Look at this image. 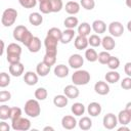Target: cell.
I'll return each instance as SVG.
<instances>
[{
  "label": "cell",
  "mask_w": 131,
  "mask_h": 131,
  "mask_svg": "<svg viewBox=\"0 0 131 131\" xmlns=\"http://www.w3.org/2000/svg\"><path fill=\"white\" fill-rule=\"evenodd\" d=\"M102 123H103V126H104L105 129L112 130V129H114V128L117 126V124H118L119 122H118V118H117L114 114L108 113V114H106V115L103 117Z\"/></svg>",
  "instance_id": "8992f818"
},
{
  "label": "cell",
  "mask_w": 131,
  "mask_h": 131,
  "mask_svg": "<svg viewBox=\"0 0 131 131\" xmlns=\"http://www.w3.org/2000/svg\"><path fill=\"white\" fill-rule=\"evenodd\" d=\"M130 129L128 128V127H126L125 125H122V127H120V128H118V131H129Z\"/></svg>",
  "instance_id": "11a10c76"
},
{
  "label": "cell",
  "mask_w": 131,
  "mask_h": 131,
  "mask_svg": "<svg viewBox=\"0 0 131 131\" xmlns=\"http://www.w3.org/2000/svg\"><path fill=\"white\" fill-rule=\"evenodd\" d=\"M108 33L113 37H121L124 33V27L120 21H112L108 25Z\"/></svg>",
  "instance_id": "5b68a950"
},
{
  "label": "cell",
  "mask_w": 131,
  "mask_h": 131,
  "mask_svg": "<svg viewBox=\"0 0 131 131\" xmlns=\"http://www.w3.org/2000/svg\"><path fill=\"white\" fill-rule=\"evenodd\" d=\"M57 43H58V40L49 35H47L44 40V45L46 49H57Z\"/></svg>",
  "instance_id": "83f0119b"
},
{
  "label": "cell",
  "mask_w": 131,
  "mask_h": 131,
  "mask_svg": "<svg viewBox=\"0 0 131 131\" xmlns=\"http://www.w3.org/2000/svg\"><path fill=\"white\" fill-rule=\"evenodd\" d=\"M33 38H34V36H33L32 33L28 30V31L25 33V35H24V37H23V39H21V43H23L25 46L28 47V45L31 43V41L33 40Z\"/></svg>",
  "instance_id": "bcb514c9"
},
{
  "label": "cell",
  "mask_w": 131,
  "mask_h": 131,
  "mask_svg": "<svg viewBox=\"0 0 131 131\" xmlns=\"http://www.w3.org/2000/svg\"><path fill=\"white\" fill-rule=\"evenodd\" d=\"M11 127L15 131H18V130H20V131H27V130H29L31 128V122H30L29 119L21 118L20 117L17 120L11 122Z\"/></svg>",
  "instance_id": "277c9868"
},
{
  "label": "cell",
  "mask_w": 131,
  "mask_h": 131,
  "mask_svg": "<svg viewBox=\"0 0 131 131\" xmlns=\"http://www.w3.org/2000/svg\"><path fill=\"white\" fill-rule=\"evenodd\" d=\"M124 71L128 77H131V62H126L125 67H124Z\"/></svg>",
  "instance_id": "816d5d0a"
},
{
  "label": "cell",
  "mask_w": 131,
  "mask_h": 131,
  "mask_svg": "<svg viewBox=\"0 0 131 131\" xmlns=\"http://www.w3.org/2000/svg\"><path fill=\"white\" fill-rule=\"evenodd\" d=\"M29 21L31 25L35 26V27H38L42 24L43 21V16L39 13V12H33L29 15Z\"/></svg>",
  "instance_id": "cb8c5ba5"
},
{
  "label": "cell",
  "mask_w": 131,
  "mask_h": 131,
  "mask_svg": "<svg viewBox=\"0 0 131 131\" xmlns=\"http://www.w3.org/2000/svg\"><path fill=\"white\" fill-rule=\"evenodd\" d=\"M121 87L125 90H129L131 89V78L130 77H126L122 80L121 82Z\"/></svg>",
  "instance_id": "681fc988"
},
{
  "label": "cell",
  "mask_w": 131,
  "mask_h": 131,
  "mask_svg": "<svg viewBox=\"0 0 131 131\" xmlns=\"http://www.w3.org/2000/svg\"><path fill=\"white\" fill-rule=\"evenodd\" d=\"M20 117H21V110H20L19 107H16V106L11 107V111H10V118H9V119L11 120V122L17 120V119L20 118Z\"/></svg>",
  "instance_id": "60d3db41"
},
{
  "label": "cell",
  "mask_w": 131,
  "mask_h": 131,
  "mask_svg": "<svg viewBox=\"0 0 131 131\" xmlns=\"http://www.w3.org/2000/svg\"><path fill=\"white\" fill-rule=\"evenodd\" d=\"M38 1H39V2H41V1H44V0H38Z\"/></svg>",
  "instance_id": "94428289"
},
{
  "label": "cell",
  "mask_w": 131,
  "mask_h": 131,
  "mask_svg": "<svg viewBox=\"0 0 131 131\" xmlns=\"http://www.w3.org/2000/svg\"><path fill=\"white\" fill-rule=\"evenodd\" d=\"M16 17H17V11L14 8H7L2 13L1 23L4 27H10L15 23Z\"/></svg>",
  "instance_id": "3957f363"
},
{
  "label": "cell",
  "mask_w": 131,
  "mask_h": 131,
  "mask_svg": "<svg viewBox=\"0 0 131 131\" xmlns=\"http://www.w3.org/2000/svg\"><path fill=\"white\" fill-rule=\"evenodd\" d=\"M63 93L66 96H68L70 99H75L79 96V89L76 87V85H68L63 89Z\"/></svg>",
  "instance_id": "7c38bea8"
},
{
  "label": "cell",
  "mask_w": 131,
  "mask_h": 131,
  "mask_svg": "<svg viewBox=\"0 0 131 131\" xmlns=\"http://www.w3.org/2000/svg\"><path fill=\"white\" fill-rule=\"evenodd\" d=\"M127 30H128L129 32H131V20H129L128 24H127Z\"/></svg>",
  "instance_id": "9f6ffc18"
},
{
  "label": "cell",
  "mask_w": 131,
  "mask_h": 131,
  "mask_svg": "<svg viewBox=\"0 0 131 131\" xmlns=\"http://www.w3.org/2000/svg\"><path fill=\"white\" fill-rule=\"evenodd\" d=\"M9 129H10L9 125H8L7 123H5L4 120H3V121L0 123V130H1V131H9Z\"/></svg>",
  "instance_id": "f5cc1de1"
},
{
  "label": "cell",
  "mask_w": 131,
  "mask_h": 131,
  "mask_svg": "<svg viewBox=\"0 0 131 131\" xmlns=\"http://www.w3.org/2000/svg\"><path fill=\"white\" fill-rule=\"evenodd\" d=\"M25 113L31 118H37L41 113V107L38 99H29L25 103Z\"/></svg>",
  "instance_id": "7a4b0ae2"
},
{
  "label": "cell",
  "mask_w": 131,
  "mask_h": 131,
  "mask_svg": "<svg viewBox=\"0 0 131 131\" xmlns=\"http://www.w3.org/2000/svg\"><path fill=\"white\" fill-rule=\"evenodd\" d=\"M61 126L67 130H72L77 126V121L73 116H64L61 119Z\"/></svg>",
  "instance_id": "9c48e42d"
},
{
  "label": "cell",
  "mask_w": 131,
  "mask_h": 131,
  "mask_svg": "<svg viewBox=\"0 0 131 131\" xmlns=\"http://www.w3.org/2000/svg\"><path fill=\"white\" fill-rule=\"evenodd\" d=\"M72 81L76 86L86 85L90 82V74L85 70H77L72 75Z\"/></svg>",
  "instance_id": "6da1fadb"
},
{
  "label": "cell",
  "mask_w": 131,
  "mask_h": 131,
  "mask_svg": "<svg viewBox=\"0 0 131 131\" xmlns=\"http://www.w3.org/2000/svg\"><path fill=\"white\" fill-rule=\"evenodd\" d=\"M75 36V31L74 29H66L62 34H61V38H60V42L62 44H68L72 41V39Z\"/></svg>",
  "instance_id": "ac0fdd59"
},
{
  "label": "cell",
  "mask_w": 131,
  "mask_h": 131,
  "mask_svg": "<svg viewBox=\"0 0 131 131\" xmlns=\"http://www.w3.org/2000/svg\"><path fill=\"white\" fill-rule=\"evenodd\" d=\"M71 111L72 113L75 115V116H82L84 113H85V106L83 103L81 102H75L72 107H71Z\"/></svg>",
  "instance_id": "f1b7e54d"
},
{
  "label": "cell",
  "mask_w": 131,
  "mask_h": 131,
  "mask_svg": "<svg viewBox=\"0 0 131 131\" xmlns=\"http://www.w3.org/2000/svg\"><path fill=\"white\" fill-rule=\"evenodd\" d=\"M28 49L30 52H33V53L38 52L41 49V40L38 37H34L31 43L28 45Z\"/></svg>",
  "instance_id": "d4e9b609"
},
{
  "label": "cell",
  "mask_w": 131,
  "mask_h": 131,
  "mask_svg": "<svg viewBox=\"0 0 131 131\" xmlns=\"http://www.w3.org/2000/svg\"><path fill=\"white\" fill-rule=\"evenodd\" d=\"M105 80L107 83H111V84H115L117 83L119 80H120V74L118 72H116L115 70H111L110 72H107L104 76Z\"/></svg>",
  "instance_id": "603a6c76"
},
{
  "label": "cell",
  "mask_w": 131,
  "mask_h": 131,
  "mask_svg": "<svg viewBox=\"0 0 131 131\" xmlns=\"http://www.w3.org/2000/svg\"><path fill=\"white\" fill-rule=\"evenodd\" d=\"M39 9L42 13L44 14H48L51 12V4H50V0H44L39 2Z\"/></svg>",
  "instance_id": "836d02e7"
},
{
  "label": "cell",
  "mask_w": 131,
  "mask_h": 131,
  "mask_svg": "<svg viewBox=\"0 0 131 131\" xmlns=\"http://www.w3.org/2000/svg\"><path fill=\"white\" fill-rule=\"evenodd\" d=\"M54 75L58 78H64L69 75V68L64 64H57L54 68Z\"/></svg>",
  "instance_id": "44dd1931"
},
{
  "label": "cell",
  "mask_w": 131,
  "mask_h": 131,
  "mask_svg": "<svg viewBox=\"0 0 131 131\" xmlns=\"http://www.w3.org/2000/svg\"><path fill=\"white\" fill-rule=\"evenodd\" d=\"M10 83V77L8 74H6L5 72H2L0 74V87L4 88L6 86H8Z\"/></svg>",
  "instance_id": "ab89813d"
},
{
  "label": "cell",
  "mask_w": 131,
  "mask_h": 131,
  "mask_svg": "<svg viewBox=\"0 0 131 131\" xmlns=\"http://www.w3.org/2000/svg\"><path fill=\"white\" fill-rule=\"evenodd\" d=\"M24 81H25V83H26L27 85H29V86L36 85V84L38 83V76H37L36 73L29 71V72H27V73L25 74V76H24Z\"/></svg>",
  "instance_id": "2e32d148"
},
{
  "label": "cell",
  "mask_w": 131,
  "mask_h": 131,
  "mask_svg": "<svg viewBox=\"0 0 131 131\" xmlns=\"http://www.w3.org/2000/svg\"><path fill=\"white\" fill-rule=\"evenodd\" d=\"M50 68H51V67L47 66L44 61H42V62H39V63L37 64V67H36V72H37V74H38L39 76L45 77V76H47V75L49 74Z\"/></svg>",
  "instance_id": "ffe728a7"
},
{
  "label": "cell",
  "mask_w": 131,
  "mask_h": 131,
  "mask_svg": "<svg viewBox=\"0 0 131 131\" xmlns=\"http://www.w3.org/2000/svg\"><path fill=\"white\" fill-rule=\"evenodd\" d=\"M43 61H44L47 66L51 67V66H53V64L56 62V56H54V55H49V54H46V53H45L44 58H43Z\"/></svg>",
  "instance_id": "7dc6e473"
},
{
  "label": "cell",
  "mask_w": 131,
  "mask_h": 131,
  "mask_svg": "<svg viewBox=\"0 0 131 131\" xmlns=\"http://www.w3.org/2000/svg\"><path fill=\"white\" fill-rule=\"evenodd\" d=\"M74 45H75L76 49H78V50H84V49H86L87 46L89 45V42H88V39H87L85 36L78 35V36L75 38Z\"/></svg>",
  "instance_id": "30bf717a"
},
{
  "label": "cell",
  "mask_w": 131,
  "mask_h": 131,
  "mask_svg": "<svg viewBox=\"0 0 131 131\" xmlns=\"http://www.w3.org/2000/svg\"><path fill=\"white\" fill-rule=\"evenodd\" d=\"M88 42H89V45L92 46V47H98L99 45H101V39L96 34L90 35V37L88 39Z\"/></svg>",
  "instance_id": "74e56055"
},
{
  "label": "cell",
  "mask_w": 131,
  "mask_h": 131,
  "mask_svg": "<svg viewBox=\"0 0 131 131\" xmlns=\"http://www.w3.org/2000/svg\"><path fill=\"white\" fill-rule=\"evenodd\" d=\"M18 2L24 8H27V9L34 8L37 4V0H18Z\"/></svg>",
  "instance_id": "f6af8a7d"
},
{
  "label": "cell",
  "mask_w": 131,
  "mask_h": 131,
  "mask_svg": "<svg viewBox=\"0 0 131 131\" xmlns=\"http://www.w3.org/2000/svg\"><path fill=\"white\" fill-rule=\"evenodd\" d=\"M64 9H66V11H67L69 14L74 15V14H77V13L80 11V4H79L77 1H75V0L69 1V2L66 4Z\"/></svg>",
  "instance_id": "5bb4252c"
},
{
  "label": "cell",
  "mask_w": 131,
  "mask_h": 131,
  "mask_svg": "<svg viewBox=\"0 0 131 131\" xmlns=\"http://www.w3.org/2000/svg\"><path fill=\"white\" fill-rule=\"evenodd\" d=\"M6 59L10 64L11 63H16V62L20 61V55H7Z\"/></svg>",
  "instance_id": "f907efd6"
},
{
  "label": "cell",
  "mask_w": 131,
  "mask_h": 131,
  "mask_svg": "<svg viewBox=\"0 0 131 131\" xmlns=\"http://www.w3.org/2000/svg\"><path fill=\"white\" fill-rule=\"evenodd\" d=\"M11 98V93L9 91L2 90L0 92V102H6Z\"/></svg>",
  "instance_id": "c3c4849f"
},
{
  "label": "cell",
  "mask_w": 131,
  "mask_h": 131,
  "mask_svg": "<svg viewBox=\"0 0 131 131\" xmlns=\"http://www.w3.org/2000/svg\"><path fill=\"white\" fill-rule=\"evenodd\" d=\"M84 63V58L82 57V55L80 54H72L69 58V64L71 68L73 69H76V70H79Z\"/></svg>",
  "instance_id": "52a82bcc"
},
{
  "label": "cell",
  "mask_w": 131,
  "mask_h": 131,
  "mask_svg": "<svg viewBox=\"0 0 131 131\" xmlns=\"http://www.w3.org/2000/svg\"><path fill=\"white\" fill-rule=\"evenodd\" d=\"M92 30L97 34H103L106 30V25L101 19H96L92 23Z\"/></svg>",
  "instance_id": "e0dca14e"
},
{
  "label": "cell",
  "mask_w": 131,
  "mask_h": 131,
  "mask_svg": "<svg viewBox=\"0 0 131 131\" xmlns=\"http://www.w3.org/2000/svg\"><path fill=\"white\" fill-rule=\"evenodd\" d=\"M126 5H127L129 8H131V0H126Z\"/></svg>",
  "instance_id": "680465c9"
},
{
  "label": "cell",
  "mask_w": 131,
  "mask_h": 131,
  "mask_svg": "<svg viewBox=\"0 0 131 131\" xmlns=\"http://www.w3.org/2000/svg\"><path fill=\"white\" fill-rule=\"evenodd\" d=\"M7 55H20L21 54V47L16 43H10L7 46Z\"/></svg>",
  "instance_id": "4316f807"
},
{
  "label": "cell",
  "mask_w": 131,
  "mask_h": 131,
  "mask_svg": "<svg viewBox=\"0 0 131 131\" xmlns=\"http://www.w3.org/2000/svg\"><path fill=\"white\" fill-rule=\"evenodd\" d=\"M101 45H102L103 49H105L106 51H111L115 48L116 42H115L113 36H105L101 39Z\"/></svg>",
  "instance_id": "9a60e30c"
},
{
  "label": "cell",
  "mask_w": 131,
  "mask_h": 131,
  "mask_svg": "<svg viewBox=\"0 0 131 131\" xmlns=\"http://www.w3.org/2000/svg\"><path fill=\"white\" fill-rule=\"evenodd\" d=\"M69 102V97L66 96V95H56L54 98H53V103L55 106L57 107H64Z\"/></svg>",
  "instance_id": "484cf974"
},
{
  "label": "cell",
  "mask_w": 131,
  "mask_h": 131,
  "mask_svg": "<svg viewBox=\"0 0 131 131\" xmlns=\"http://www.w3.org/2000/svg\"><path fill=\"white\" fill-rule=\"evenodd\" d=\"M94 90L99 95H106L110 92V86L104 81H98L94 85Z\"/></svg>",
  "instance_id": "ba28073f"
},
{
  "label": "cell",
  "mask_w": 131,
  "mask_h": 131,
  "mask_svg": "<svg viewBox=\"0 0 131 131\" xmlns=\"http://www.w3.org/2000/svg\"><path fill=\"white\" fill-rule=\"evenodd\" d=\"M28 31L27 27L25 26H16V28H14L13 30V38L14 40L16 41H20L21 42V39L25 35V33Z\"/></svg>",
  "instance_id": "7402d4cb"
},
{
  "label": "cell",
  "mask_w": 131,
  "mask_h": 131,
  "mask_svg": "<svg viewBox=\"0 0 131 131\" xmlns=\"http://www.w3.org/2000/svg\"><path fill=\"white\" fill-rule=\"evenodd\" d=\"M24 70H25V67H24V64L20 61L19 62H16V63H11L9 66V73L13 77H19V76H21V74L24 73Z\"/></svg>",
  "instance_id": "8fae6325"
},
{
  "label": "cell",
  "mask_w": 131,
  "mask_h": 131,
  "mask_svg": "<svg viewBox=\"0 0 131 131\" xmlns=\"http://www.w3.org/2000/svg\"><path fill=\"white\" fill-rule=\"evenodd\" d=\"M92 27H90V25L88 23H82L81 25H79L78 27V34L81 36H88L91 32Z\"/></svg>",
  "instance_id": "f546056e"
},
{
  "label": "cell",
  "mask_w": 131,
  "mask_h": 131,
  "mask_svg": "<svg viewBox=\"0 0 131 131\" xmlns=\"http://www.w3.org/2000/svg\"><path fill=\"white\" fill-rule=\"evenodd\" d=\"M1 44H2V49H1V52H0V54L2 55V54H3V51H4V42H3V41H1Z\"/></svg>",
  "instance_id": "91938a15"
},
{
  "label": "cell",
  "mask_w": 131,
  "mask_h": 131,
  "mask_svg": "<svg viewBox=\"0 0 131 131\" xmlns=\"http://www.w3.org/2000/svg\"><path fill=\"white\" fill-rule=\"evenodd\" d=\"M50 4H51V12H59L63 7L62 0H50Z\"/></svg>",
  "instance_id": "8d00e7d4"
},
{
  "label": "cell",
  "mask_w": 131,
  "mask_h": 131,
  "mask_svg": "<svg viewBox=\"0 0 131 131\" xmlns=\"http://www.w3.org/2000/svg\"><path fill=\"white\" fill-rule=\"evenodd\" d=\"M118 122L121 125H128L131 122V115L126 110L121 111L118 115Z\"/></svg>",
  "instance_id": "d6986e66"
},
{
  "label": "cell",
  "mask_w": 131,
  "mask_h": 131,
  "mask_svg": "<svg viewBox=\"0 0 131 131\" xmlns=\"http://www.w3.org/2000/svg\"><path fill=\"white\" fill-rule=\"evenodd\" d=\"M78 23H79V20L76 16H69L64 19L63 25L67 29H75L78 26Z\"/></svg>",
  "instance_id": "d6a6232c"
},
{
  "label": "cell",
  "mask_w": 131,
  "mask_h": 131,
  "mask_svg": "<svg viewBox=\"0 0 131 131\" xmlns=\"http://www.w3.org/2000/svg\"><path fill=\"white\" fill-rule=\"evenodd\" d=\"M79 127L82 130H89L92 127V121L89 117H82L79 121Z\"/></svg>",
  "instance_id": "4dcf8cb0"
},
{
  "label": "cell",
  "mask_w": 131,
  "mask_h": 131,
  "mask_svg": "<svg viewBox=\"0 0 131 131\" xmlns=\"http://www.w3.org/2000/svg\"><path fill=\"white\" fill-rule=\"evenodd\" d=\"M10 111H11V107H9L6 104H2L0 106V119L6 120V119L10 118Z\"/></svg>",
  "instance_id": "d590c367"
},
{
  "label": "cell",
  "mask_w": 131,
  "mask_h": 131,
  "mask_svg": "<svg viewBox=\"0 0 131 131\" xmlns=\"http://www.w3.org/2000/svg\"><path fill=\"white\" fill-rule=\"evenodd\" d=\"M47 95H48V92L43 87H39L35 90V97L38 100H45L47 98Z\"/></svg>",
  "instance_id": "e575fe53"
},
{
  "label": "cell",
  "mask_w": 131,
  "mask_h": 131,
  "mask_svg": "<svg viewBox=\"0 0 131 131\" xmlns=\"http://www.w3.org/2000/svg\"><path fill=\"white\" fill-rule=\"evenodd\" d=\"M111 54L108 53V51H101L99 54H98V61L101 63V64H107L110 58H111Z\"/></svg>",
  "instance_id": "f35d334b"
},
{
  "label": "cell",
  "mask_w": 131,
  "mask_h": 131,
  "mask_svg": "<svg viewBox=\"0 0 131 131\" xmlns=\"http://www.w3.org/2000/svg\"><path fill=\"white\" fill-rule=\"evenodd\" d=\"M80 5L86 10H92L95 7L94 0H80Z\"/></svg>",
  "instance_id": "ee69618b"
},
{
  "label": "cell",
  "mask_w": 131,
  "mask_h": 131,
  "mask_svg": "<svg viewBox=\"0 0 131 131\" xmlns=\"http://www.w3.org/2000/svg\"><path fill=\"white\" fill-rule=\"evenodd\" d=\"M107 67L110 70H117L120 67V59L116 56H111V58L107 62Z\"/></svg>",
  "instance_id": "7bdbcfd3"
},
{
  "label": "cell",
  "mask_w": 131,
  "mask_h": 131,
  "mask_svg": "<svg viewBox=\"0 0 131 131\" xmlns=\"http://www.w3.org/2000/svg\"><path fill=\"white\" fill-rule=\"evenodd\" d=\"M87 112L91 117H97L101 113V105L98 102H90L87 106Z\"/></svg>",
  "instance_id": "4fadbf2b"
},
{
  "label": "cell",
  "mask_w": 131,
  "mask_h": 131,
  "mask_svg": "<svg viewBox=\"0 0 131 131\" xmlns=\"http://www.w3.org/2000/svg\"><path fill=\"white\" fill-rule=\"evenodd\" d=\"M43 130H44V131H47V130H51V131H53L54 129H53L52 127H49V126H47V127H45V128H44Z\"/></svg>",
  "instance_id": "6f0895ef"
},
{
  "label": "cell",
  "mask_w": 131,
  "mask_h": 131,
  "mask_svg": "<svg viewBox=\"0 0 131 131\" xmlns=\"http://www.w3.org/2000/svg\"><path fill=\"white\" fill-rule=\"evenodd\" d=\"M85 58L90 62H94L98 60V54L93 48H89V49H86L85 51Z\"/></svg>",
  "instance_id": "1f68e13d"
},
{
  "label": "cell",
  "mask_w": 131,
  "mask_h": 131,
  "mask_svg": "<svg viewBox=\"0 0 131 131\" xmlns=\"http://www.w3.org/2000/svg\"><path fill=\"white\" fill-rule=\"evenodd\" d=\"M61 34H62V32H61V31H60L58 28H55V27H53V28L49 29V30H48V32H47V35H49V36H52L53 38L57 39L58 41H60V38H61Z\"/></svg>",
  "instance_id": "b9f144b4"
},
{
  "label": "cell",
  "mask_w": 131,
  "mask_h": 131,
  "mask_svg": "<svg viewBox=\"0 0 131 131\" xmlns=\"http://www.w3.org/2000/svg\"><path fill=\"white\" fill-rule=\"evenodd\" d=\"M125 110L131 115V101H129L127 104H126V107H125Z\"/></svg>",
  "instance_id": "db71d44e"
}]
</instances>
